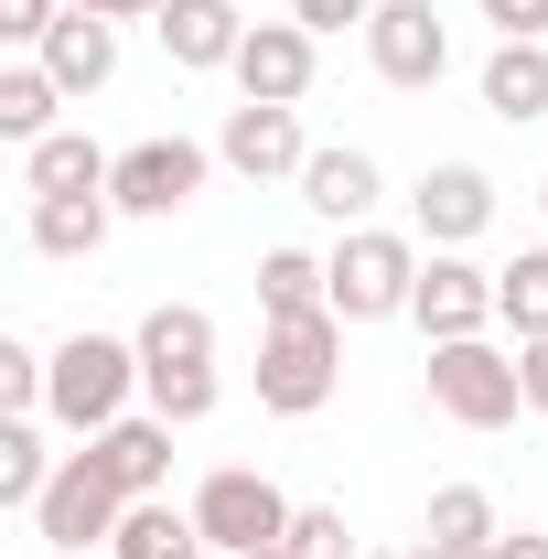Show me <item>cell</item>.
I'll return each mask as SVG.
<instances>
[{"instance_id":"cell-1","label":"cell","mask_w":548,"mask_h":559,"mask_svg":"<svg viewBox=\"0 0 548 559\" xmlns=\"http://www.w3.org/2000/svg\"><path fill=\"white\" fill-rule=\"evenodd\" d=\"M130 345H140V399L172 419V430L215 419L226 377H215V312H205V301H151Z\"/></svg>"},{"instance_id":"cell-2","label":"cell","mask_w":548,"mask_h":559,"mask_svg":"<svg viewBox=\"0 0 548 559\" xmlns=\"http://www.w3.org/2000/svg\"><path fill=\"white\" fill-rule=\"evenodd\" d=\"M140 399V345L130 334H65L55 366H44V419L75 430V441H97L108 419H130Z\"/></svg>"},{"instance_id":"cell-3","label":"cell","mask_w":548,"mask_h":559,"mask_svg":"<svg viewBox=\"0 0 548 559\" xmlns=\"http://www.w3.org/2000/svg\"><path fill=\"white\" fill-rule=\"evenodd\" d=\"M344 388V312H279L259 323V409L270 419H312Z\"/></svg>"},{"instance_id":"cell-4","label":"cell","mask_w":548,"mask_h":559,"mask_svg":"<svg viewBox=\"0 0 548 559\" xmlns=\"http://www.w3.org/2000/svg\"><path fill=\"white\" fill-rule=\"evenodd\" d=\"M419 226H344L323 280H334V312L344 323H388V312H409L419 301Z\"/></svg>"},{"instance_id":"cell-5","label":"cell","mask_w":548,"mask_h":559,"mask_svg":"<svg viewBox=\"0 0 548 559\" xmlns=\"http://www.w3.org/2000/svg\"><path fill=\"white\" fill-rule=\"evenodd\" d=\"M430 409L452 430H505L527 409V366L495 345V334H463V345H430Z\"/></svg>"},{"instance_id":"cell-6","label":"cell","mask_w":548,"mask_h":559,"mask_svg":"<svg viewBox=\"0 0 548 559\" xmlns=\"http://www.w3.org/2000/svg\"><path fill=\"white\" fill-rule=\"evenodd\" d=\"M119 516H130V485L97 463V441H75L65 463H55V485H44V506H33V538L65 549V559H86V549L119 538Z\"/></svg>"},{"instance_id":"cell-7","label":"cell","mask_w":548,"mask_h":559,"mask_svg":"<svg viewBox=\"0 0 548 559\" xmlns=\"http://www.w3.org/2000/svg\"><path fill=\"white\" fill-rule=\"evenodd\" d=\"M290 495L270 485V474H248V463H215L205 485H194V527H205V549H226V559H248V549H279L290 538Z\"/></svg>"},{"instance_id":"cell-8","label":"cell","mask_w":548,"mask_h":559,"mask_svg":"<svg viewBox=\"0 0 548 559\" xmlns=\"http://www.w3.org/2000/svg\"><path fill=\"white\" fill-rule=\"evenodd\" d=\"M205 173H215V151H205V140H183V130L130 140L119 173H108V205H119V215H183L194 194H205Z\"/></svg>"},{"instance_id":"cell-9","label":"cell","mask_w":548,"mask_h":559,"mask_svg":"<svg viewBox=\"0 0 548 559\" xmlns=\"http://www.w3.org/2000/svg\"><path fill=\"white\" fill-rule=\"evenodd\" d=\"M366 66L388 75V86H441V75H452V22H441L430 0H377Z\"/></svg>"},{"instance_id":"cell-10","label":"cell","mask_w":548,"mask_h":559,"mask_svg":"<svg viewBox=\"0 0 548 559\" xmlns=\"http://www.w3.org/2000/svg\"><path fill=\"white\" fill-rule=\"evenodd\" d=\"M215 162H226L237 183H301V162H312L301 108H259V97H237L226 130H215Z\"/></svg>"},{"instance_id":"cell-11","label":"cell","mask_w":548,"mask_h":559,"mask_svg":"<svg viewBox=\"0 0 548 559\" xmlns=\"http://www.w3.org/2000/svg\"><path fill=\"white\" fill-rule=\"evenodd\" d=\"M409 323L430 334V345L495 334V270H474L463 248H430V259H419V301H409Z\"/></svg>"},{"instance_id":"cell-12","label":"cell","mask_w":548,"mask_h":559,"mask_svg":"<svg viewBox=\"0 0 548 559\" xmlns=\"http://www.w3.org/2000/svg\"><path fill=\"white\" fill-rule=\"evenodd\" d=\"M409 226H419V248H474L495 226V173L484 162H430L409 183Z\"/></svg>"},{"instance_id":"cell-13","label":"cell","mask_w":548,"mask_h":559,"mask_svg":"<svg viewBox=\"0 0 548 559\" xmlns=\"http://www.w3.org/2000/svg\"><path fill=\"white\" fill-rule=\"evenodd\" d=\"M312 44H323V33H301V22H248V44H237V97H259V108H301V97H312V66H323V55H312Z\"/></svg>"},{"instance_id":"cell-14","label":"cell","mask_w":548,"mask_h":559,"mask_svg":"<svg viewBox=\"0 0 548 559\" xmlns=\"http://www.w3.org/2000/svg\"><path fill=\"white\" fill-rule=\"evenodd\" d=\"M290 194L323 215V226H377V205H388V173H377V151L323 140V151L301 162V183H290Z\"/></svg>"},{"instance_id":"cell-15","label":"cell","mask_w":548,"mask_h":559,"mask_svg":"<svg viewBox=\"0 0 548 559\" xmlns=\"http://www.w3.org/2000/svg\"><path fill=\"white\" fill-rule=\"evenodd\" d=\"M151 33H162V55H172L183 75H226L237 44H248V11H237V0H162Z\"/></svg>"},{"instance_id":"cell-16","label":"cell","mask_w":548,"mask_h":559,"mask_svg":"<svg viewBox=\"0 0 548 559\" xmlns=\"http://www.w3.org/2000/svg\"><path fill=\"white\" fill-rule=\"evenodd\" d=\"M33 66L55 75L65 97H97V86L119 75V22H97V11H65V22L44 33V55H33Z\"/></svg>"},{"instance_id":"cell-17","label":"cell","mask_w":548,"mask_h":559,"mask_svg":"<svg viewBox=\"0 0 548 559\" xmlns=\"http://www.w3.org/2000/svg\"><path fill=\"white\" fill-rule=\"evenodd\" d=\"M97 463L130 485V506H140V495H162V485H172V419H162V409L108 419V430H97Z\"/></svg>"},{"instance_id":"cell-18","label":"cell","mask_w":548,"mask_h":559,"mask_svg":"<svg viewBox=\"0 0 548 559\" xmlns=\"http://www.w3.org/2000/svg\"><path fill=\"white\" fill-rule=\"evenodd\" d=\"M484 119H505V130H527V119H548V44H495L474 75Z\"/></svg>"},{"instance_id":"cell-19","label":"cell","mask_w":548,"mask_h":559,"mask_svg":"<svg viewBox=\"0 0 548 559\" xmlns=\"http://www.w3.org/2000/svg\"><path fill=\"white\" fill-rule=\"evenodd\" d=\"M495 538H505V516H495L484 485H441L430 516H419V549H430V559H474V549H495Z\"/></svg>"},{"instance_id":"cell-20","label":"cell","mask_w":548,"mask_h":559,"mask_svg":"<svg viewBox=\"0 0 548 559\" xmlns=\"http://www.w3.org/2000/svg\"><path fill=\"white\" fill-rule=\"evenodd\" d=\"M108 173H119V151H97L86 130H55L22 151V183L33 194H108Z\"/></svg>"},{"instance_id":"cell-21","label":"cell","mask_w":548,"mask_h":559,"mask_svg":"<svg viewBox=\"0 0 548 559\" xmlns=\"http://www.w3.org/2000/svg\"><path fill=\"white\" fill-rule=\"evenodd\" d=\"M108 226H119L108 194H33V248H44V259H97Z\"/></svg>"},{"instance_id":"cell-22","label":"cell","mask_w":548,"mask_h":559,"mask_svg":"<svg viewBox=\"0 0 548 559\" xmlns=\"http://www.w3.org/2000/svg\"><path fill=\"white\" fill-rule=\"evenodd\" d=\"M108 559H215V549H205V527H194V506L140 495L130 516H119V538H108Z\"/></svg>"},{"instance_id":"cell-23","label":"cell","mask_w":548,"mask_h":559,"mask_svg":"<svg viewBox=\"0 0 548 559\" xmlns=\"http://www.w3.org/2000/svg\"><path fill=\"white\" fill-rule=\"evenodd\" d=\"M259 312H334V280H323V259L312 248H259Z\"/></svg>"},{"instance_id":"cell-24","label":"cell","mask_w":548,"mask_h":559,"mask_svg":"<svg viewBox=\"0 0 548 559\" xmlns=\"http://www.w3.org/2000/svg\"><path fill=\"white\" fill-rule=\"evenodd\" d=\"M495 323H505L516 345L548 334V248H516V259L495 270Z\"/></svg>"},{"instance_id":"cell-25","label":"cell","mask_w":548,"mask_h":559,"mask_svg":"<svg viewBox=\"0 0 548 559\" xmlns=\"http://www.w3.org/2000/svg\"><path fill=\"white\" fill-rule=\"evenodd\" d=\"M55 108H65V86L44 66H0V140H22V151L55 140Z\"/></svg>"},{"instance_id":"cell-26","label":"cell","mask_w":548,"mask_h":559,"mask_svg":"<svg viewBox=\"0 0 548 559\" xmlns=\"http://www.w3.org/2000/svg\"><path fill=\"white\" fill-rule=\"evenodd\" d=\"M55 463H65V452H44V430H33V419H0V506H22V516H33L44 485H55Z\"/></svg>"},{"instance_id":"cell-27","label":"cell","mask_w":548,"mask_h":559,"mask_svg":"<svg viewBox=\"0 0 548 559\" xmlns=\"http://www.w3.org/2000/svg\"><path fill=\"white\" fill-rule=\"evenodd\" d=\"M44 366H55V355H33L22 334H0V419H44Z\"/></svg>"},{"instance_id":"cell-28","label":"cell","mask_w":548,"mask_h":559,"mask_svg":"<svg viewBox=\"0 0 548 559\" xmlns=\"http://www.w3.org/2000/svg\"><path fill=\"white\" fill-rule=\"evenodd\" d=\"M290 559H366V549L344 538V506H301L290 516Z\"/></svg>"},{"instance_id":"cell-29","label":"cell","mask_w":548,"mask_h":559,"mask_svg":"<svg viewBox=\"0 0 548 559\" xmlns=\"http://www.w3.org/2000/svg\"><path fill=\"white\" fill-rule=\"evenodd\" d=\"M55 22H65V0H0V44H11V55H44Z\"/></svg>"},{"instance_id":"cell-30","label":"cell","mask_w":548,"mask_h":559,"mask_svg":"<svg viewBox=\"0 0 548 559\" xmlns=\"http://www.w3.org/2000/svg\"><path fill=\"white\" fill-rule=\"evenodd\" d=\"M290 22H301V33H366L377 0H290Z\"/></svg>"},{"instance_id":"cell-31","label":"cell","mask_w":548,"mask_h":559,"mask_svg":"<svg viewBox=\"0 0 548 559\" xmlns=\"http://www.w3.org/2000/svg\"><path fill=\"white\" fill-rule=\"evenodd\" d=\"M495 44H548V0H484Z\"/></svg>"},{"instance_id":"cell-32","label":"cell","mask_w":548,"mask_h":559,"mask_svg":"<svg viewBox=\"0 0 548 559\" xmlns=\"http://www.w3.org/2000/svg\"><path fill=\"white\" fill-rule=\"evenodd\" d=\"M65 11H97V22H162V0H65Z\"/></svg>"},{"instance_id":"cell-33","label":"cell","mask_w":548,"mask_h":559,"mask_svg":"<svg viewBox=\"0 0 548 559\" xmlns=\"http://www.w3.org/2000/svg\"><path fill=\"white\" fill-rule=\"evenodd\" d=\"M474 559H548V538H538V527H505V538H495V549H474Z\"/></svg>"},{"instance_id":"cell-34","label":"cell","mask_w":548,"mask_h":559,"mask_svg":"<svg viewBox=\"0 0 548 559\" xmlns=\"http://www.w3.org/2000/svg\"><path fill=\"white\" fill-rule=\"evenodd\" d=\"M516 366H527V409H548V334H538V345H516Z\"/></svg>"},{"instance_id":"cell-35","label":"cell","mask_w":548,"mask_h":559,"mask_svg":"<svg viewBox=\"0 0 548 559\" xmlns=\"http://www.w3.org/2000/svg\"><path fill=\"white\" fill-rule=\"evenodd\" d=\"M366 559H430V549H366Z\"/></svg>"},{"instance_id":"cell-36","label":"cell","mask_w":548,"mask_h":559,"mask_svg":"<svg viewBox=\"0 0 548 559\" xmlns=\"http://www.w3.org/2000/svg\"><path fill=\"white\" fill-rule=\"evenodd\" d=\"M248 559H290V538H279V549H248Z\"/></svg>"},{"instance_id":"cell-37","label":"cell","mask_w":548,"mask_h":559,"mask_svg":"<svg viewBox=\"0 0 548 559\" xmlns=\"http://www.w3.org/2000/svg\"><path fill=\"white\" fill-rule=\"evenodd\" d=\"M538 215H548V183H538Z\"/></svg>"}]
</instances>
